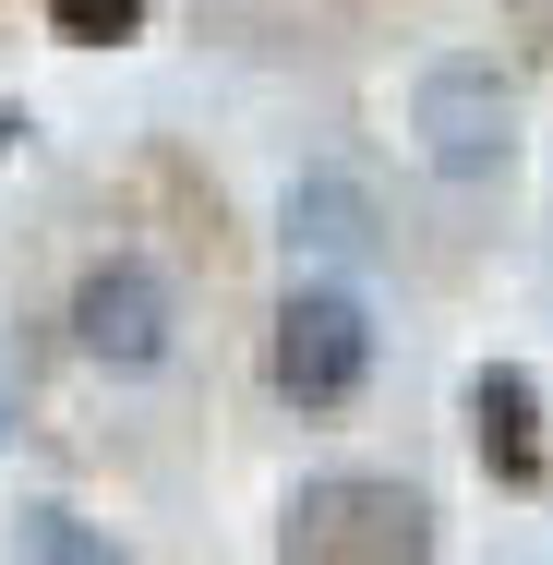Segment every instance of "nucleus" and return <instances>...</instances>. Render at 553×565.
<instances>
[{
	"instance_id": "f257e3e1",
	"label": "nucleus",
	"mask_w": 553,
	"mask_h": 565,
	"mask_svg": "<svg viewBox=\"0 0 553 565\" xmlns=\"http://www.w3.org/2000/svg\"><path fill=\"white\" fill-rule=\"evenodd\" d=\"M277 565H434V505L410 481H301Z\"/></svg>"
},
{
	"instance_id": "f03ea898",
	"label": "nucleus",
	"mask_w": 553,
	"mask_h": 565,
	"mask_svg": "<svg viewBox=\"0 0 553 565\" xmlns=\"http://www.w3.org/2000/svg\"><path fill=\"white\" fill-rule=\"evenodd\" d=\"M265 373L289 409H349L361 373H373V313L349 289H289L277 301V338H265Z\"/></svg>"
},
{
	"instance_id": "7ed1b4c3",
	"label": "nucleus",
	"mask_w": 553,
	"mask_h": 565,
	"mask_svg": "<svg viewBox=\"0 0 553 565\" xmlns=\"http://www.w3.org/2000/svg\"><path fill=\"white\" fill-rule=\"evenodd\" d=\"M169 277L157 265H132V253H109V265H85L73 277V338H85V361H109V373H145V361H169Z\"/></svg>"
},
{
	"instance_id": "20e7f679",
	"label": "nucleus",
	"mask_w": 553,
	"mask_h": 565,
	"mask_svg": "<svg viewBox=\"0 0 553 565\" xmlns=\"http://www.w3.org/2000/svg\"><path fill=\"white\" fill-rule=\"evenodd\" d=\"M410 120H422V145H434L445 181H481V169H506V73L493 61H434L422 73V97H410Z\"/></svg>"
},
{
	"instance_id": "39448f33",
	"label": "nucleus",
	"mask_w": 553,
	"mask_h": 565,
	"mask_svg": "<svg viewBox=\"0 0 553 565\" xmlns=\"http://www.w3.org/2000/svg\"><path fill=\"white\" fill-rule=\"evenodd\" d=\"M469 434H481V469L493 481H542V385L518 361H493L469 385Z\"/></svg>"
},
{
	"instance_id": "423d86ee",
	"label": "nucleus",
	"mask_w": 553,
	"mask_h": 565,
	"mask_svg": "<svg viewBox=\"0 0 553 565\" xmlns=\"http://www.w3.org/2000/svg\"><path fill=\"white\" fill-rule=\"evenodd\" d=\"M277 228H289V253H326V265H361V253H373V193H361V181H337V169H313V181H289Z\"/></svg>"
},
{
	"instance_id": "0eeeda50",
	"label": "nucleus",
	"mask_w": 553,
	"mask_h": 565,
	"mask_svg": "<svg viewBox=\"0 0 553 565\" xmlns=\"http://www.w3.org/2000/svg\"><path fill=\"white\" fill-rule=\"evenodd\" d=\"M12 565H120V542L85 530L73 505H24V518H12Z\"/></svg>"
},
{
	"instance_id": "6e6552de",
	"label": "nucleus",
	"mask_w": 553,
	"mask_h": 565,
	"mask_svg": "<svg viewBox=\"0 0 553 565\" xmlns=\"http://www.w3.org/2000/svg\"><path fill=\"white\" fill-rule=\"evenodd\" d=\"M49 24H61L73 49H120V36L145 24V0H49Z\"/></svg>"
}]
</instances>
